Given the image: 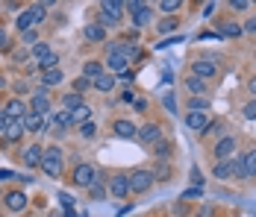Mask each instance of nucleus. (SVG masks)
Masks as SVG:
<instances>
[{
	"label": "nucleus",
	"instance_id": "20",
	"mask_svg": "<svg viewBox=\"0 0 256 217\" xmlns=\"http://www.w3.org/2000/svg\"><path fill=\"white\" fill-rule=\"evenodd\" d=\"M115 82H118V76H112V73H103V76H98L92 85H94L98 91H103V94H109V91L115 88Z\"/></svg>",
	"mask_w": 256,
	"mask_h": 217
},
{
	"label": "nucleus",
	"instance_id": "28",
	"mask_svg": "<svg viewBox=\"0 0 256 217\" xmlns=\"http://www.w3.org/2000/svg\"><path fill=\"white\" fill-rule=\"evenodd\" d=\"M88 118H92V106H80V109L71 112V121L74 123H86Z\"/></svg>",
	"mask_w": 256,
	"mask_h": 217
},
{
	"label": "nucleus",
	"instance_id": "19",
	"mask_svg": "<svg viewBox=\"0 0 256 217\" xmlns=\"http://www.w3.org/2000/svg\"><path fill=\"white\" fill-rule=\"evenodd\" d=\"M206 115L204 112H188V115H186V126H188V129H198V132H204L206 129Z\"/></svg>",
	"mask_w": 256,
	"mask_h": 217
},
{
	"label": "nucleus",
	"instance_id": "5",
	"mask_svg": "<svg viewBox=\"0 0 256 217\" xmlns=\"http://www.w3.org/2000/svg\"><path fill=\"white\" fill-rule=\"evenodd\" d=\"M136 141L144 144V147L159 144V141H162V126H159V123H148V126H142L138 135H136Z\"/></svg>",
	"mask_w": 256,
	"mask_h": 217
},
{
	"label": "nucleus",
	"instance_id": "46",
	"mask_svg": "<svg viewBox=\"0 0 256 217\" xmlns=\"http://www.w3.org/2000/svg\"><path fill=\"white\" fill-rule=\"evenodd\" d=\"M230 6H232V9H238V12H242V9H248L250 3H248V0H230Z\"/></svg>",
	"mask_w": 256,
	"mask_h": 217
},
{
	"label": "nucleus",
	"instance_id": "13",
	"mask_svg": "<svg viewBox=\"0 0 256 217\" xmlns=\"http://www.w3.org/2000/svg\"><path fill=\"white\" fill-rule=\"evenodd\" d=\"M42 156H44V150L38 144H30L24 153H21V159H24L26 168H42Z\"/></svg>",
	"mask_w": 256,
	"mask_h": 217
},
{
	"label": "nucleus",
	"instance_id": "24",
	"mask_svg": "<svg viewBox=\"0 0 256 217\" xmlns=\"http://www.w3.org/2000/svg\"><path fill=\"white\" fill-rule=\"evenodd\" d=\"M132 21H136V26H144L150 21V6L148 3H138V9L132 12Z\"/></svg>",
	"mask_w": 256,
	"mask_h": 217
},
{
	"label": "nucleus",
	"instance_id": "37",
	"mask_svg": "<svg viewBox=\"0 0 256 217\" xmlns=\"http://www.w3.org/2000/svg\"><path fill=\"white\" fill-rule=\"evenodd\" d=\"M188 106H192V112H204L206 106H209V100L206 97H194V100H188Z\"/></svg>",
	"mask_w": 256,
	"mask_h": 217
},
{
	"label": "nucleus",
	"instance_id": "53",
	"mask_svg": "<svg viewBox=\"0 0 256 217\" xmlns=\"http://www.w3.org/2000/svg\"><path fill=\"white\" fill-rule=\"evenodd\" d=\"M121 79H124V85H130V82H132V71H124L121 73Z\"/></svg>",
	"mask_w": 256,
	"mask_h": 217
},
{
	"label": "nucleus",
	"instance_id": "29",
	"mask_svg": "<svg viewBox=\"0 0 256 217\" xmlns=\"http://www.w3.org/2000/svg\"><path fill=\"white\" fill-rule=\"evenodd\" d=\"M88 197H92V200H106V188H103L100 179H94V182L88 185Z\"/></svg>",
	"mask_w": 256,
	"mask_h": 217
},
{
	"label": "nucleus",
	"instance_id": "1",
	"mask_svg": "<svg viewBox=\"0 0 256 217\" xmlns=\"http://www.w3.org/2000/svg\"><path fill=\"white\" fill-rule=\"evenodd\" d=\"M42 170L50 176V179H59L62 176V150L59 147H48L44 156H42Z\"/></svg>",
	"mask_w": 256,
	"mask_h": 217
},
{
	"label": "nucleus",
	"instance_id": "2",
	"mask_svg": "<svg viewBox=\"0 0 256 217\" xmlns=\"http://www.w3.org/2000/svg\"><path fill=\"white\" fill-rule=\"evenodd\" d=\"M212 176H215V179H248V176H244V168H242V162H238V159L218 162V165L212 168Z\"/></svg>",
	"mask_w": 256,
	"mask_h": 217
},
{
	"label": "nucleus",
	"instance_id": "30",
	"mask_svg": "<svg viewBox=\"0 0 256 217\" xmlns=\"http://www.w3.org/2000/svg\"><path fill=\"white\" fill-rule=\"evenodd\" d=\"M48 53H53V50H50V44H48V41H38L36 47L30 50V56H32V59H38V62H42V59H44Z\"/></svg>",
	"mask_w": 256,
	"mask_h": 217
},
{
	"label": "nucleus",
	"instance_id": "4",
	"mask_svg": "<svg viewBox=\"0 0 256 217\" xmlns=\"http://www.w3.org/2000/svg\"><path fill=\"white\" fill-rule=\"evenodd\" d=\"M94 179H98V170H94V165H88V162H80L77 168H74V173H71V182L77 188H88Z\"/></svg>",
	"mask_w": 256,
	"mask_h": 217
},
{
	"label": "nucleus",
	"instance_id": "36",
	"mask_svg": "<svg viewBox=\"0 0 256 217\" xmlns=\"http://www.w3.org/2000/svg\"><path fill=\"white\" fill-rule=\"evenodd\" d=\"M59 203H62L65 212H74V197H71L68 191H59Z\"/></svg>",
	"mask_w": 256,
	"mask_h": 217
},
{
	"label": "nucleus",
	"instance_id": "8",
	"mask_svg": "<svg viewBox=\"0 0 256 217\" xmlns=\"http://www.w3.org/2000/svg\"><path fill=\"white\" fill-rule=\"evenodd\" d=\"M3 115H6V121H24L26 115H30V109L24 106V100H18V97H12L6 106H3Z\"/></svg>",
	"mask_w": 256,
	"mask_h": 217
},
{
	"label": "nucleus",
	"instance_id": "51",
	"mask_svg": "<svg viewBox=\"0 0 256 217\" xmlns=\"http://www.w3.org/2000/svg\"><path fill=\"white\" fill-rule=\"evenodd\" d=\"M215 9H218V3H206V6H204V15H206V18H209V15H212Z\"/></svg>",
	"mask_w": 256,
	"mask_h": 217
},
{
	"label": "nucleus",
	"instance_id": "32",
	"mask_svg": "<svg viewBox=\"0 0 256 217\" xmlns=\"http://www.w3.org/2000/svg\"><path fill=\"white\" fill-rule=\"evenodd\" d=\"M56 65H59V56H56V53H48V56L38 62V68H42V71H53Z\"/></svg>",
	"mask_w": 256,
	"mask_h": 217
},
{
	"label": "nucleus",
	"instance_id": "33",
	"mask_svg": "<svg viewBox=\"0 0 256 217\" xmlns=\"http://www.w3.org/2000/svg\"><path fill=\"white\" fill-rule=\"evenodd\" d=\"M177 26H180V21H177V18H162V21H159V32L165 35V32H174Z\"/></svg>",
	"mask_w": 256,
	"mask_h": 217
},
{
	"label": "nucleus",
	"instance_id": "58",
	"mask_svg": "<svg viewBox=\"0 0 256 217\" xmlns=\"http://www.w3.org/2000/svg\"><path fill=\"white\" fill-rule=\"evenodd\" d=\"M3 85H6V79H3V76H0V88H3Z\"/></svg>",
	"mask_w": 256,
	"mask_h": 217
},
{
	"label": "nucleus",
	"instance_id": "55",
	"mask_svg": "<svg viewBox=\"0 0 256 217\" xmlns=\"http://www.w3.org/2000/svg\"><path fill=\"white\" fill-rule=\"evenodd\" d=\"M53 217H86V212H80V215H74V212H65V215H53Z\"/></svg>",
	"mask_w": 256,
	"mask_h": 217
},
{
	"label": "nucleus",
	"instance_id": "27",
	"mask_svg": "<svg viewBox=\"0 0 256 217\" xmlns=\"http://www.w3.org/2000/svg\"><path fill=\"white\" fill-rule=\"evenodd\" d=\"M62 106H65V112H74V109L86 106V103H82V97H80V94H74V91H71V94L62 97Z\"/></svg>",
	"mask_w": 256,
	"mask_h": 217
},
{
	"label": "nucleus",
	"instance_id": "49",
	"mask_svg": "<svg viewBox=\"0 0 256 217\" xmlns=\"http://www.w3.org/2000/svg\"><path fill=\"white\" fill-rule=\"evenodd\" d=\"M15 91H18V94H26V91H30V85L21 79V82H15Z\"/></svg>",
	"mask_w": 256,
	"mask_h": 217
},
{
	"label": "nucleus",
	"instance_id": "3",
	"mask_svg": "<svg viewBox=\"0 0 256 217\" xmlns=\"http://www.w3.org/2000/svg\"><path fill=\"white\" fill-rule=\"evenodd\" d=\"M130 179V194H148L154 185V170H132Z\"/></svg>",
	"mask_w": 256,
	"mask_h": 217
},
{
	"label": "nucleus",
	"instance_id": "12",
	"mask_svg": "<svg viewBox=\"0 0 256 217\" xmlns=\"http://www.w3.org/2000/svg\"><path fill=\"white\" fill-rule=\"evenodd\" d=\"M3 206H6L9 212H24L26 209V194L24 191H9L3 197Z\"/></svg>",
	"mask_w": 256,
	"mask_h": 217
},
{
	"label": "nucleus",
	"instance_id": "54",
	"mask_svg": "<svg viewBox=\"0 0 256 217\" xmlns=\"http://www.w3.org/2000/svg\"><path fill=\"white\" fill-rule=\"evenodd\" d=\"M6 126H9V121H6V115L0 112V132H6Z\"/></svg>",
	"mask_w": 256,
	"mask_h": 217
},
{
	"label": "nucleus",
	"instance_id": "45",
	"mask_svg": "<svg viewBox=\"0 0 256 217\" xmlns=\"http://www.w3.org/2000/svg\"><path fill=\"white\" fill-rule=\"evenodd\" d=\"M0 50H9V35H6L3 26H0Z\"/></svg>",
	"mask_w": 256,
	"mask_h": 217
},
{
	"label": "nucleus",
	"instance_id": "11",
	"mask_svg": "<svg viewBox=\"0 0 256 217\" xmlns=\"http://www.w3.org/2000/svg\"><path fill=\"white\" fill-rule=\"evenodd\" d=\"M109 194H112L115 200H124V197L130 194V179L127 176H121V173L112 176V179H109Z\"/></svg>",
	"mask_w": 256,
	"mask_h": 217
},
{
	"label": "nucleus",
	"instance_id": "7",
	"mask_svg": "<svg viewBox=\"0 0 256 217\" xmlns=\"http://www.w3.org/2000/svg\"><path fill=\"white\" fill-rule=\"evenodd\" d=\"M53 115H36V112H30L24 118V129L26 132H44V129H50L53 121H50Z\"/></svg>",
	"mask_w": 256,
	"mask_h": 217
},
{
	"label": "nucleus",
	"instance_id": "56",
	"mask_svg": "<svg viewBox=\"0 0 256 217\" xmlns=\"http://www.w3.org/2000/svg\"><path fill=\"white\" fill-rule=\"evenodd\" d=\"M209 215H212V206H204V209H200V215H198V217H209Z\"/></svg>",
	"mask_w": 256,
	"mask_h": 217
},
{
	"label": "nucleus",
	"instance_id": "25",
	"mask_svg": "<svg viewBox=\"0 0 256 217\" xmlns=\"http://www.w3.org/2000/svg\"><path fill=\"white\" fill-rule=\"evenodd\" d=\"M221 38H238L242 35V24H236V21H227V24H221V32H218Z\"/></svg>",
	"mask_w": 256,
	"mask_h": 217
},
{
	"label": "nucleus",
	"instance_id": "35",
	"mask_svg": "<svg viewBox=\"0 0 256 217\" xmlns=\"http://www.w3.org/2000/svg\"><path fill=\"white\" fill-rule=\"evenodd\" d=\"M88 88H92V82H88L86 76H77V79H74V94L82 97V91H88Z\"/></svg>",
	"mask_w": 256,
	"mask_h": 217
},
{
	"label": "nucleus",
	"instance_id": "17",
	"mask_svg": "<svg viewBox=\"0 0 256 217\" xmlns=\"http://www.w3.org/2000/svg\"><path fill=\"white\" fill-rule=\"evenodd\" d=\"M103 73H106V68H103V62H98V59L82 65V76H86L88 82H94V79H98V76H103Z\"/></svg>",
	"mask_w": 256,
	"mask_h": 217
},
{
	"label": "nucleus",
	"instance_id": "21",
	"mask_svg": "<svg viewBox=\"0 0 256 217\" xmlns=\"http://www.w3.org/2000/svg\"><path fill=\"white\" fill-rule=\"evenodd\" d=\"M50 121H53V126H56V132H65L68 126H74V121H71V112H65V109H62V112H56Z\"/></svg>",
	"mask_w": 256,
	"mask_h": 217
},
{
	"label": "nucleus",
	"instance_id": "18",
	"mask_svg": "<svg viewBox=\"0 0 256 217\" xmlns=\"http://www.w3.org/2000/svg\"><path fill=\"white\" fill-rule=\"evenodd\" d=\"M82 35H86V41H94V44L106 41V29H103L100 24H88L86 29H82Z\"/></svg>",
	"mask_w": 256,
	"mask_h": 217
},
{
	"label": "nucleus",
	"instance_id": "6",
	"mask_svg": "<svg viewBox=\"0 0 256 217\" xmlns=\"http://www.w3.org/2000/svg\"><path fill=\"white\" fill-rule=\"evenodd\" d=\"M192 76H198V79H215L218 76V62H209V59H194V65H192Z\"/></svg>",
	"mask_w": 256,
	"mask_h": 217
},
{
	"label": "nucleus",
	"instance_id": "34",
	"mask_svg": "<svg viewBox=\"0 0 256 217\" xmlns=\"http://www.w3.org/2000/svg\"><path fill=\"white\" fill-rule=\"evenodd\" d=\"M154 156H156V159H168V156H171V144H168V141L154 144Z\"/></svg>",
	"mask_w": 256,
	"mask_h": 217
},
{
	"label": "nucleus",
	"instance_id": "22",
	"mask_svg": "<svg viewBox=\"0 0 256 217\" xmlns=\"http://www.w3.org/2000/svg\"><path fill=\"white\" fill-rule=\"evenodd\" d=\"M242 168H244V176H248V179H254L256 176V150H248V153H244Z\"/></svg>",
	"mask_w": 256,
	"mask_h": 217
},
{
	"label": "nucleus",
	"instance_id": "31",
	"mask_svg": "<svg viewBox=\"0 0 256 217\" xmlns=\"http://www.w3.org/2000/svg\"><path fill=\"white\" fill-rule=\"evenodd\" d=\"M80 135H82L86 141H88V138H94V135H98V123H94V121H86L82 126H80Z\"/></svg>",
	"mask_w": 256,
	"mask_h": 217
},
{
	"label": "nucleus",
	"instance_id": "16",
	"mask_svg": "<svg viewBox=\"0 0 256 217\" xmlns=\"http://www.w3.org/2000/svg\"><path fill=\"white\" fill-rule=\"evenodd\" d=\"M24 121H9V126H6V132H3V135H6V141H12V144H15V141H21V138H24Z\"/></svg>",
	"mask_w": 256,
	"mask_h": 217
},
{
	"label": "nucleus",
	"instance_id": "41",
	"mask_svg": "<svg viewBox=\"0 0 256 217\" xmlns=\"http://www.w3.org/2000/svg\"><path fill=\"white\" fill-rule=\"evenodd\" d=\"M162 103H165V109H168L171 115H177V100H174V94H171V91L165 94V100H162Z\"/></svg>",
	"mask_w": 256,
	"mask_h": 217
},
{
	"label": "nucleus",
	"instance_id": "9",
	"mask_svg": "<svg viewBox=\"0 0 256 217\" xmlns=\"http://www.w3.org/2000/svg\"><path fill=\"white\" fill-rule=\"evenodd\" d=\"M30 112H36V115H50V97H48V88L42 85L32 100H30Z\"/></svg>",
	"mask_w": 256,
	"mask_h": 217
},
{
	"label": "nucleus",
	"instance_id": "14",
	"mask_svg": "<svg viewBox=\"0 0 256 217\" xmlns=\"http://www.w3.org/2000/svg\"><path fill=\"white\" fill-rule=\"evenodd\" d=\"M112 129H115L118 138H127V141H136V135H138V126H136L132 121H115Z\"/></svg>",
	"mask_w": 256,
	"mask_h": 217
},
{
	"label": "nucleus",
	"instance_id": "43",
	"mask_svg": "<svg viewBox=\"0 0 256 217\" xmlns=\"http://www.w3.org/2000/svg\"><path fill=\"white\" fill-rule=\"evenodd\" d=\"M12 59H15V62H26V59H32V56H30V50H26V47H21V50H15V53H12Z\"/></svg>",
	"mask_w": 256,
	"mask_h": 217
},
{
	"label": "nucleus",
	"instance_id": "10",
	"mask_svg": "<svg viewBox=\"0 0 256 217\" xmlns=\"http://www.w3.org/2000/svg\"><path fill=\"white\" fill-rule=\"evenodd\" d=\"M236 147H238L236 135H227V138H221V141L215 144V150H212V153H215V159H218V162H227L232 153H236Z\"/></svg>",
	"mask_w": 256,
	"mask_h": 217
},
{
	"label": "nucleus",
	"instance_id": "39",
	"mask_svg": "<svg viewBox=\"0 0 256 217\" xmlns=\"http://www.w3.org/2000/svg\"><path fill=\"white\" fill-rule=\"evenodd\" d=\"M21 38H24V44H32V47H36V44H38V29H26Z\"/></svg>",
	"mask_w": 256,
	"mask_h": 217
},
{
	"label": "nucleus",
	"instance_id": "23",
	"mask_svg": "<svg viewBox=\"0 0 256 217\" xmlns=\"http://www.w3.org/2000/svg\"><path fill=\"white\" fill-rule=\"evenodd\" d=\"M186 88H188L192 94H198V97H204L206 91H209V85H206L204 79H198V76H188V79H186Z\"/></svg>",
	"mask_w": 256,
	"mask_h": 217
},
{
	"label": "nucleus",
	"instance_id": "47",
	"mask_svg": "<svg viewBox=\"0 0 256 217\" xmlns=\"http://www.w3.org/2000/svg\"><path fill=\"white\" fill-rule=\"evenodd\" d=\"M112 24H118V21H115V18H109V15H103V12H100V26H112Z\"/></svg>",
	"mask_w": 256,
	"mask_h": 217
},
{
	"label": "nucleus",
	"instance_id": "48",
	"mask_svg": "<svg viewBox=\"0 0 256 217\" xmlns=\"http://www.w3.org/2000/svg\"><path fill=\"white\" fill-rule=\"evenodd\" d=\"M242 32H256V18H250L248 24L242 26Z\"/></svg>",
	"mask_w": 256,
	"mask_h": 217
},
{
	"label": "nucleus",
	"instance_id": "44",
	"mask_svg": "<svg viewBox=\"0 0 256 217\" xmlns=\"http://www.w3.org/2000/svg\"><path fill=\"white\" fill-rule=\"evenodd\" d=\"M132 109H136V112H144V109H148V100H144V97H136Z\"/></svg>",
	"mask_w": 256,
	"mask_h": 217
},
{
	"label": "nucleus",
	"instance_id": "40",
	"mask_svg": "<svg viewBox=\"0 0 256 217\" xmlns=\"http://www.w3.org/2000/svg\"><path fill=\"white\" fill-rule=\"evenodd\" d=\"M198 197H204V188H194V185H192V188L182 191V200H198Z\"/></svg>",
	"mask_w": 256,
	"mask_h": 217
},
{
	"label": "nucleus",
	"instance_id": "57",
	"mask_svg": "<svg viewBox=\"0 0 256 217\" xmlns=\"http://www.w3.org/2000/svg\"><path fill=\"white\" fill-rule=\"evenodd\" d=\"M248 88H250V91H254V94H256V76H254V79H250V82H248Z\"/></svg>",
	"mask_w": 256,
	"mask_h": 217
},
{
	"label": "nucleus",
	"instance_id": "26",
	"mask_svg": "<svg viewBox=\"0 0 256 217\" xmlns=\"http://www.w3.org/2000/svg\"><path fill=\"white\" fill-rule=\"evenodd\" d=\"M62 76H65V73L59 71V68H53V71L42 73V82H44V88H50V85H59V82H62Z\"/></svg>",
	"mask_w": 256,
	"mask_h": 217
},
{
	"label": "nucleus",
	"instance_id": "38",
	"mask_svg": "<svg viewBox=\"0 0 256 217\" xmlns=\"http://www.w3.org/2000/svg\"><path fill=\"white\" fill-rule=\"evenodd\" d=\"M180 6H182L180 0H162V3H159V9H162V12H177Z\"/></svg>",
	"mask_w": 256,
	"mask_h": 217
},
{
	"label": "nucleus",
	"instance_id": "50",
	"mask_svg": "<svg viewBox=\"0 0 256 217\" xmlns=\"http://www.w3.org/2000/svg\"><path fill=\"white\" fill-rule=\"evenodd\" d=\"M121 103H136V94H132V91H124V94H121Z\"/></svg>",
	"mask_w": 256,
	"mask_h": 217
},
{
	"label": "nucleus",
	"instance_id": "52",
	"mask_svg": "<svg viewBox=\"0 0 256 217\" xmlns=\"http://www.w3.org/2000/svg\"><path fill=\"white\" fill-rule=\"evenodd\" d=\"M6 179H15V173L12 170H0V182H6Z\"/></svg>",
	"mask_w": 256,
	"mask_h": 217
},
{
	"label": "nucleus",
	"instance_id": "42",
	"mask_svg": "<svg viewBox=\"0 0 256 217\" xmlns=\"http://www.w3.org/2000/svg\"><path fill=\"white\" fill-rule=\"evenodd\" d=\"M242 115H244L248 121H256V100H250V103L244 106V112H242Z\"/></svg>",
	"mask_w": 256,
	"mask_h": 217
},
{
	"label": "nucleus",
	"instance_id": "15",
	"mask_svg": "<svg viewBox=\"0 0 256 217\" xmlns=\"http://www.w3.org/2000/svg\"><path fill=\"white\" fill-rule=\"evenodd\" d=\"M100 12L118 21V18H121V12H124V0H103V3H100Z\"/></svg>",
	"mask_w": 256,
	"mask_h": 217
}]
</instances>
